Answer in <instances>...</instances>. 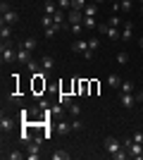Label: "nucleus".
<instances>
[{"instance_id":"25","label":"nucleus","mask_w":143,"mask_h":160,"mask_svg":"<svg viewBox=\"0 0 143 160\" xmlns=\"http://www.w3.org/2000/svg\"><path fill=\"white\" fill-rule=\"evenodd\" d=\"M41 24H43V29H48V27H53L55 22H53V14H43V19H41Z\"/></svg>"},{"instance_id":"18","label":"nucleus","mask_w":143,"mask_h":160,"mask_svg":"<svg viewBox=\"0 0 143 160\" xmlns=\"http://www.w3.org/2000/svg\"><path fill=\"white\" fill-rule=\"evenodd\" d=\"M83 27H86V29H98V22H95V17H83Z\"/></svg>"},{"instance_id":"6","label":"nucleus","mask_w":143,"mask_h":160,"mask_svg":"<svg viewBox=\"0 0 143 160\" xmlns=\"http://www.w3.org/2000/svg\"><path fill=\"white\" fill-rule=\"evenodd\" d=\"M72 50H74V53H81V55H86V53L91 50V46H88V41L79 38V41H74V43H72Z\"/></svg>"},{"instance_id":"12","label":"nucleus","mask_w":143,"mask_h":160,"mask_svg":"<svg viewBox=\"0 0 143 160\" xmlns=\"http://www.w3.org/2000/svg\"><path fill=\"white\" fill-rule=\"evenodd\" d=\"M36 46H38V41H36V38H24V41H21V48L29 50V53H34Z\"/></svg>"},{"instance_id":"42","label":"nucleus","mask_w":143,"mask_h":160,"mask_svg":"<svg viewBox=\"0 0 143 160\" xmlns=\"http://www.w3.org/2000/svg\"><path fill=\"white\" fill-rule=\"evenodd\" d=\"M138 2H143V0H138Z\"/></svg>"},{"instance_id":"8","label":"nucleus","mask_w":143,"mask_h":160,"mask_svg":"<svg viewBox=\"0 0 143 160\" xmlns=\"http://www.w3.org/2000/svg\"><path fill=\"white\" fill-rule=\"evenodd\" d=\"M122 41H131L134 38V24L131 22H124V27H122V36H119Z\"/></svg>"},{"instance_id":"33","label":"nucleus","mask_w":143,"mask_h":160,"mask_svg":"<svg viewBox=\"0 0 143 160\" xmlns=\"http://www.w3.org/2000/svg\"><path fill=\"white\" fill-rule=\"evenodd\" d=\"M88 88H91L88 81H79V91H81V96H88Z\"/></svg>"},{"instance_id":"31","label":"nucleus","mask_w":143,"mask_h":160,"mask_svg":"<svg viewBox=\"0 0 143 160\" xmlns=\"http://www.w3.org/2000/svg\"><path fill=\"white\" fill-rule=\"evenodd\" d=\"M122 93H134V84L131 81H122Z\"/></svg>"},{"instance_id":"32","label":"nucleus","mask_w":143,"mask_h":160,"mask_svg":"<svg viewBox=\"0 0 143 160\" xmlns=\"http://www.w3.org/2000/svg\"><path fill=\"white\" fill-rule=\"evenodd\" d=\"M107 24H110V27H115V29H119V24H122V19H119L117 14H112V17H110V19H107Z\"/></svg>"},{"instance_id":"30","label":"nucleus","mask_w":143,"mask_h":160,"mask_svg":"<svg viewBox=\"0 0 143 160\" xmlns=\"http://www.w3.org/2000/svg\"><path fill=\"white\" fill-rule=\"evenodd\" d=\"M81 29H86V27H83V22H81V24H69V31L74 33V36H79V33H81Z\"/></svg>"},{"instance_id":"23","label":"nucleus","mask_w":143,"mask_h":160,"mask_svg":"<svg viewBox=\"0 0 143 160\" xmlns=\"http://www.w3.org/2000/svg\"><path fill=\"white\" fill-rule=\"evenodd\" d=\"M57 7L64 10V12H69V10H72V0H57Z\"/></svg>"},{"instance_id":"21","label":"nucleus","mask_w":143,"mask_h":160,"mask_svg":"<svg viewBox=\"0 0 143 160\" xmlns=\"http://www.w3.org/2000/svg\"><path fill=\"white\" fill-rule=\"evenodd\" d=\"M117 62H119V65H126V62H129V53H124V50H119V53H117V58H115Z\"/></svg>"},{"instance_id":"15","label":"nucleus","mask_w":143,"mask_h":160,"mask_svg":"<svg viewBox=\"0 0 143 160\" xmlns=\"http://www.w3.org/2000/svg\"><path fill=\"white\" fill-rule=\"evenodd\" d=\"M26 67H29V72H31V74L41 72V62H38V60H34V58H31V60L26 62Z\"/></svg>"},{"instance_id":"35","label":"nucleus","mask_w":143,"mask_h":160,"mask_svg":"<svg viewBox=\"0 0 143 160\" xmlns=\"http://www.w3.org/2000/svg\"><path fill=\"white\" fill-rule=\"evenodd\" d=\"M67 110H69V112H72V115H81V108L76 105V103H72V105H69Z\"/></svg>"},{"instance_id":"38","label":"nucleus","mask_w":143,"mask_h":160,"mask_svg":"<svg viewBox=\"0 0 143 160\" xmlns=\"http://www.w3.org/2000/svg\"><path fill=\"white\" fill-rule=\"evenodd\" d=\"M136 100H138V103H141V100H143V88H141V91H138V96H136Z\"/></svg>"},{"instance_id":"37","label":"nucleus","mask_w":143,"mask_h":160,"mask_svg":"<svg viewBox=\"0 0 143 160\" xmlns=\"http://www.w3.org/2000/svg\"><path fill=\"white\" fill-rule=\"evenodd\" d=\"M7 10H12V7H10V2L2 0V2H0V12H7Z\"/></svg>"},{"instance_id":"17","label":"nucleus","mask_w":143,"mask_h":160,"mask_svg":"<svg viewBox=\"0 0 143 160\" xmlns=\"http://www.w3.org/2000/svg\"><path fill=\"white\" fill-rule=\"evenodd\" d=\"M50 158L53 160H69V153L67 151H55V153H50Z\"/></svg>"},{"instance_id":"19","label":"nucleus","mask_w":143,"mask_h":160,"mask_svg":"<svg viewBox=\"0 0 143 160\" xmlns=\"http://www.w3.org/2000/svg\"><path fill=\"white\" fill-rule=\"evenodd\" d=\"M60 105L69 108V105H72V96H69V93H60Z\"/></svg>"},{"instance_id":"13","label":"nucleus","mask_w":143,"mask_h":160,"mask_svg":"<svg viewBox=\"0 0 143 160\" xmlns=\"http://www.w3.org/2000/svg\"><path fill=\"white\" fill-rule=\"evenodd\" d=\"M29 60H31V53H29V50H24V48H21V50H17V62L26 65Z\"/></svg>"},{"instance_id":"26","label":"nucleus","mask_w":143,"mask_h":160,"mask_svg":"<svg viewBox=\"0 0 143 160\" xmlns=\"http://www.w3.org/2000/svg\"><path fill=\"white\" fill-rule=\"evenodd\" d=\"M131 0H119V10H122V12H131Z\"/></svg>"},{"instance_id":"2","label":"nucleus","mask_w":143,"mask_h":160,"mask_svg":"<svg viewBox=\"0 0 143 160\" xmlns=\"http://www.w3.org/2000/svg\"><path fill=\"white\" fill-rule=\"evenodd\" d=\"M98 31L102 33V36H107V38H119L122 33H119V29H115V27H110V24H98Z\"/></svg>"},{"instance_id":"20","label":"nucleus","mask_w":143,"mask_h":160,"mask_svg":"<svg viewBox=\"0 0 143 160\" xmlns=\"http://www.w3.org/2000/svg\"><path fill=\"white\" fill-rule=\"evenodd\" d=\"M0 129H2V132H10V129H12V120H10V117H2V120H0Z\"/></svg>"},{"instance_id":"36","label":"nucleus","mask_w":143,"mask_h":160,"mask_svg":"<svg viewBox=\"0 0 143 160\" xmlns=\"http://www.w3.org/2000/svg\"><path fill=\"white\" fill-rule=\"evenodd\" d=\"M88 46H91V50H95V48L100 46V41H98V38H91V41H88Z\"/></svg>"},{"instance_id":"4","label":"nucleus","mask_w":143,"mask_h":160,"mask_svg":"<svg viewBox=\"0 0 143 160\" xmlns=\"http://www.w3.org/2000/svg\"><path fill=\"white\" fill-rule=\"evenodd\" d=\"M102 148H105V151L112 155V153H117L122 146H119V141H117L115 136H105V141H102Z\"/></svg>"},{"instance_id":"16","label":"nucleus","mask_w":143,"mask_h":160,"mask_svg":"<svg viewBox=\"0 0 143 160\" xmlns=\"http://www.w3.org/2000/svg\"><path fill=\"white\" fill-rule=\"evenodd\" d=\"M10 36H12V27H10V24H2V27H0V38L5 41V38H10Z\"/></svg>"},{"instance_id":"29","label":"nucleus","mask_w":143,"mask_h":160,"mask_svg":"<svg viewBox=\"0 0 143 160\" xmlns=\"http://www.w3.org/2000/svg\"><path fill=\"white\" fill-rule=\"evenodd\" d=\"M43 10H45V14H55L57 10H60V7L55 5V2H45V7H43Z\"/></svg>"},{"instance_id":"3","label":"nucleus","mask_w":143,"mask_h":160,"mask_svg":"<svg viewBox=\"0 0 143 160\" xmlns=\"http://www.w3.org/2000/svg\"><path fill=\"white\" fill-rule=\"evenodd\" d=\"M136 103H138V100H136V93H119V105H122V108L131 110Z\"/></svg>"},{"instance_id":"39","label":"nucleus","mask_w":143,"mask_h":160,"mask_svg":"<svg viewBox=\"0 0 143 160\" xmlns=\"http://www.w3.org/2000/svg\"><path fill=\"white\" fill-rule=\"evenodd\" d=\"M138 48L143 50V36H138Z\"/></svg>"},{"instance_id":"9","label":"nucleus","mask_w":143,"mask_h":160,"mask_svg":"<svg viewBox=\"0 0 143 160\" xmlns=\"http://www.w3.org/2000/svg\"><path fill=\"white\" fill-rule=\"evenodd\" d=\"M41 69H43V72H48V74L55 69V60L50 58V55H43V60H41Z\"/></svg>"},{"instance_id":"11","label":"nucleus","mask_w":143,"mask_h":160,"mask_svg":"<svg viewBox=\"0 0 143 160\" xmlns=\"http://www.w3.org/2000/svg\"><path fill=\"white\" fill-rule=\"evenodd\" d=\"M107 84L110 88H122V77L119 74H107Z\"/></svg>"},{"instance_id":"24","label":"nucleus","mask_w":143,"mask_h":160,"mask_svg":"<svg viewBox=\"0 0 143 160\" xmlns=\"http://www.w3.org/2000/svg\"><path fill=\"white\" fill-rule=\"evenodd\" d=\"M88 5V2H86V0H72V10H81L83 12V7Z\"/></svg>"},{"instance_id":"7","label":"nucleus","mask_w":143,"mask_h":160,"mask_svg":"<svg viewBox=\"0 0 143 160\" xmlns=\"http://www.w3.org/2000/svg\"><path fill=\"white\" fill-rule=\"evenodd\" d=\"M2 24H10V27H12V24H17V22H19V14L14 12V10H7V12H2Z\"/></svg>"},{"instance_id":"14","label":"nucleus","mask_w":143,"mask_h":160,"mask_svg":"<svg viewBox=\"0 0 143 160\" xmlns=\"http://www.w3.org/2000/svg\"><path fill=\"white\" fill-rule=\"evenodd\" d=\"M95 14H98V2H91L83 7V17H95Z\"/></svg>"},{"instance_id":"34","label":"nucleus","mask_w":143,"mask_h":160,"mask_svg":"<svg viewBox=\"0 0 143 160\" xmlns=\"http://www.w3.org/2000/svg\"><path fill=\"white\" fill-rule=\"evenodd\" d=\"M7 158H10V160H21V158H24V153H21V151H10Z\"/></svg>"},{"instance_id":"22","label":"nucleus","mask_w":143,"mask_h":160,"mask_svg":"<svg viewBox=\"0 0 143 160\" xmlns=\"http://www.w3.org/2000/svg\"><path fill=\"white\" fill-rule=\"evenodd\" d=\"M57 132H60V134H69V132H72V124H67V122H57Z\"/></svg>"},{"instance_id":"5","label":"nucleus","mask_w":143,"mask_h":160,"mask_svg":"<svg viewBox=\"0 0 143 160\" xmlns=\"http://www.w3.org/2000/svg\"><path fill=\"white\" fill-rule=\"evenodd\" d=\"M38 148H41V143H38V141L26 143V158H29V160H38V158H41V155H38Z\"/></svg>"},{"instance_id":"10","label":"nucleus","mask_w":143,"mask_h":160,"mask_svg":"<svg viewBox=\"0 0 143 160\" xmlns=\"http://www.w3.org/2000/svg\"><path fill=\"white\" fill-rule=\"evenodd\" d=\"M19 141L24 143V146L34 141V139H31V132H29V124H21V134H19Z\"/></svg>"},{"instance_id":"41","label":"nucleus","mask_w":143,"mask_h":160,"mask_svg":"<svg viewBox=\"0 0 143 160\" xmlns=\"http://www.w3.org/2000/svg\"><path fill=\"white\" fill-rule=\"evenodd\" d=\"M141 12H143V2H141Z\"/></svg>"},{"instance_id":"28","label":"nucleus","mask_w":143,"mask_h":160,"mask_svg":"<svg viewBox=\"0 0 143 160\" xmlns=\"http://www.w3.org/2000/svg\"><path fill=\"white\" fill-rule=\"evenodd\" d=\"M83 129V122L79 120V117H74V120H72V132H81Z\"/></svg>"},{"instance_id":"40","label":"nucleus","mask_w":143,"mask_h":160,"mask_svg":"<svg viewBox=\"0 0 143 160\" xmlns=\"http://www.w3.org/2000/svg\"><path fill=\"white\" fill-rule=\"evenodd\" d=\"M93 2H98V5H100V2H102V0H93Z\"/></svg>"},{"instance_id":"1","label":"nucleus","mask_w":143,"mask_h":160,"mask_svg":"<svg viewBox=\"0 0 143 160\" xmlns=\"http://www.w3.org/2000/svg\"><path fill=\"white\" fill-rule=\"evenodd\" d=\"M0 60H2V65H10V62L17 60V53H14L12 48H10V41H2V48H0Z\"/></svg>"},{"instance_id":"27","label":"nucleus","mask_w":143,"mask_h":160,"mask_svg":"<svg viewBox=\"0 0 143 160\" xmlns=\"http://www.w3.org/2000/svg\"><path fill=\"white\" fill-rule=\"evenodd\" d=\"M112 158H115V160H124V158H129V151H126V148H124V151L119 148L117 153H112Z\"/></svg>"}]
</instances>
